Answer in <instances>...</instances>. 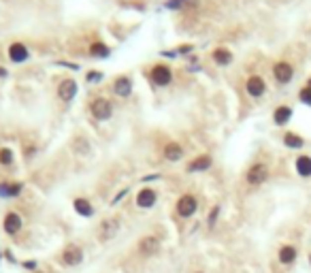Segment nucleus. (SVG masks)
Segmentation results:
<instances>
[{"label": "nucleus", "instance_id": "nucleus-10", "mask_svg": "<svg viewBox=\"0 0 311 273\" xmlns=\"http://www.w3.org/2000/svg\"><path fill=\"white\" fill-rule=\"evenodd\" d=\"M9 60L15 64H22L26 60H30V49H28L24 43H11L9 47Z\"/></svg>", "mask_w": 311, "mask_h": 273}, {"label": "nucleus", "instance_id": "nucleus-11", "mask_svg": "<svg viewBox=\"0 0 311 273\" xmlns=\"http://www.w3.org/2000/svg\"><path fill=\"white\" fill-rule=\"evenodd\" d=\"M2 228L6 235H17L19 228H22V215L15 213V211H9L4 215V222H2Z\"/></svg>", "mask_w": 311, "mask_h": 273}, {"label": "nucleus", "instance_id": "nucleus-9", "mask_svg": "<svg viewBox=\"0 0 311 273\" xmlns=\"http://www.w3.org/2000/svg\"><path fill=\"white\" fill-rule=\"evenodd\" d=\"M77 92H79V88H77V81L75 79H62L60 85H58V96L60 100H64V103H70L75 96H77Z\"/></svg>", "mask_w": 311, "mask_h": 273}, {"label": "nucleus", "instance_id": "nucleus-23", "mask_svg": "<svg viewBox=\"0 0 311 273\" xmlns=\"http://www.w3.org/2000/svg\"><path fill=\"white\" fill-rule=\"evenodd\" d=\"M284 145L290 147V149H301L303 145H305V141H303V136L296 135V133H286L284 135Z\"/></svg>", "mask_w": 311, "mask_h": 273}, {"label": "nucleus", "instance_id": "nucleus-5", "mask_svg": "<svg viewBox=\"0 0 311 273\" xmlns=\"http://www.w3.org/2000/svg\"><path fill=\"white\" fill-rule=\"evenodd\" d=\"M199 209V201H196L194 195H183L179 201H177V213L181 218H192Z\"/></svg>", "mask_w": 311, "mask_h": 273}, {"label": "nucleus", "instance_id": "nucleus-24", "mask_svg": "<svg viewBox=\"0 0 311 273\" xmlns=\"http://www.w3.org/2000/svg\"><path fill=\"white\" fill-rule=\"evenodd\" d=\"M296 261V248L292 246H284L279 250V263L281 265H292Z\"/></svg>", "mask_w": 311, "mask_h": 273}, {"label": "nucleus", "instance_id": "nucleus-33", "mask_svg": "<svg viewBox=\"0 0 311 273\" xmlns=\"http://www.w3.org/2000/svg\"><path fill=\"white\" fill-rule=\"evenodd\" d=\"M0 77H6V68L0 67Z\"/></svg>", "mask_w": 311, "mask_h": 273}, {"label": "nucleus", "instance_id": "nucleus-1", "mask_svg": "<svg viewBox=\"0 0 311 273\" xmlns=\"http://www.w3.org/2000/svg\"><path fill=\"white\" fill-rule=\"evenodd\" d=\"M90 113H92V116H94V120H98V122L111 120V116H113V105H111V100L103 98V96H96V98L90 103Z\"/></svg>", "mask_w": 311, "mask_h": 273}, {"label": "nucleus", "instance_id": "nucleus-15", "mask_svg": "<svg viewBox=\"0 0 311 273\" xmlns=\"http://www.w3.org/2000/svg\"><path fill=\"white\" fill-rule=\"evenodd\" d=\"M213 160H211V156L203 154V156H196L192 162H188V173H199V171H207Z\"/></svg>", "mask_w": 311, "mask_h": 273}, {"label": "nucleus", "instance_id": "nucleus-8", "mask_svg": "<svg viewBox=\"0 0 311 273\" xmlns=\"http://www.w3.org/2000/svg\"><path fill=\"white\" fill-rule=\"evenodd\" d=\"M245 90L252 98H260V96H264V92H266V81L260 75H252L245 83Z\"/></svg>", "mask_w": 311, "mask_h": 273}, {"label": "nucleus", "instance_id": "nucleus-17", "mask_svg": "<svg viewBox=\"0 0 311 273\" xmlns=\"http://www.w3.org/2000/svg\"><path fill=\"white\" fill-rule=\"evenodd\" d=\"M22 188H24L22 182H2L0 184V197L13 199V197H17L19 192H22Z\"/></svg>", "mask_w": 311, "mask_h": 273}, {"label": "nucleus", "instance_id": "nucleus-25", "mask_svg": "<svg viewBox=\"0 0 311 273\" xmlns=\"http://www.w3.org/2000/svg\"><path fill=\"white\" fill-rule=\"evenodd\" d=\"M73 147L77 154H88L90 152V143L86 139H81V136H77V139L73 141Z\"/></svg>", "mask_w": 311, "mask_h": 273}, {"label": "nucleus", "instance_id": "nucleus-20", "mask_svg": "<svg viewBox=\"0 0 311 273\" xmlns=\"http://www.w3.org/2000/svg\"><path fill=\"white\" fill-rule=\"evenodd\" d=\"M73 207H75L77 213L83 215V218H92V215H94V207H92V203L88 199H75Z\"/></svg>", "mask_w": 311, "mask_h": 273}, {"label": "nucleus", "instance_id": "nucleus-28", "mask_svg": "<svg viewBox=\"0 0 311 273\" xmlns=\"http://www.w3.org/2000/svg\"><path fill=\"white\" fill-rule=\"evenodd\" d=\"M299 100H301V103H305L307 107H311V88H307V85H305V88L299 92Z\"/></svg>", "mask_w": 311, "mask_h": 273}, {"label": "nucleus", "instance_id": "nucleus-31", "mask_svg": "<svg viewBox=\"0 0 311 273\" xmlns=\"http://www.w3.org/2000/svg\"><path fill=\"white\" fill-rule=\"evenodd\" d=\"M192 49H194V45H190V43H188V45H179V47H177V56H179V54L188 56L190 52H192Z\"/></svg>", "mask_w": 311, "mask_h": 273}, {"label": "nucleus", "instance_id": "nucleus-4", "mask_svg": "<svg viewBox=\"0 0 311 273\" xmlns=\"http://www.w3.org/2000/svg\"><path fill=\"white\" fill-rule=\"evenodd\" d=\"M273 77H275V81L281 83V85L290 83V81H292V77H294V68H292V64L286 62V60L275 62V67H273Z\"/></svg>", "mask_w": 311, "mask_h": 273}, {"label": "nucleus", "instance_id": "nucleus-3", "mask_svg": "<svg viewBox=\"0 0 311 273\" xmlns=\"http://www.w3.org/2000/svg\"><path fill=\"white\" fill-rule=\"evenodd\" d=\"M245 179H247V184H250V186L264 184L268 179V167H266V164H262V162L252 164V167L247 169V173H245Z\"/></svg>", "mask_w": 311, "mask_h": 273}, {"label": "nucleus", "instance_id": "nucleus-12", "mask_svg": "<svg viewBox=\"0 0 311 273\" xmlns=\"http://www.w3.org/2000/svg\"><path fill=\"white\" fill-rule=\"evenodd\" d=\"M62 261L70 265V267H77V265H81V261H83V250L79 246H68L64 250V254H62Z\"/></svg>", "mask_w": 311, "mask_h": 273}, {"label": "nucleus", "instance_id": "nucleus-30", "mask_svg": "<svg viewBox=\"0 0 311 273\" xmlns=\"http://www.w3.org/2000/svg\"><path fill=\"white\" fill-rule=\"evenodd\" d=\"M217 213H220V207H213V209H211V213H209V226H213V224H215Z\"/></svg>", "mask_w": 311, "mask_h": 273}, {"label": "nucleus", "instance_id": "nucleus-19", "mask_svg": "<svg viewBox=\"0 0 311 273\" xmlns=\"http://www.w3.org/2000/svg\"><path fill=\"white\" fill-rule=\"evenodd\" d=\"M164 158H166V160H171V162L181 160V158H183V147L179 145V143H175V141L166 143V145H164Z\"/></svg>", "mask_w": 311, "mask_h": 273}, {"label": "nucleus", "instance_id": "nucleus-18", "mask_svg": "<svg viewBox=\"0 0 311 273\" xmlns=\"http://www.w3.org/2000/svg\"><path fill=\"white\" fill-rule=\"evenodd\" d=\"M290 120H292V107L281 105V107H277V109L273 111V122L277 126H286Z\"/></svg>", "mask_w": 311, "mask_h": 273}, {"label": "nucleus", "instance_id": "nucleus-22", "mask_svg": "<svg viewBox=\"0 0 311 273\" xmlns=\"http://www.w3.org/2000/svg\"><path fill=\"white\" fill-rule=\"evenodd\" d=\"M296 173L301 177H311V156H299L296 158Z\"/></svg>", "mask_w": 311, "mask_h": 273}, {"label": "nucleus", "instance_id": "nucleus-27", "mask_svg": "<svg viewBox=\"0 0 311 273\" xmlns=\"http://www.w3.org/2000/svg\"><path fill=\"white\" fill-rule=\"evenodd\" d=\"M188 4V0H166L164 6L168 11H177V9H183V6Z\"/></svg>", "mask_w": 311, "mask_h": 273}, {"label": "nucleus", "instance_id": "nucleus-7", "mask_svg": "<svg viewBox=\"0 0 311 273\" xmlns=\"http://www.w3.org/2000/svg\"><path fill=\"white\" fill-rule=\"evenodd\" d=\"M113 94L119 98H128L132 94V79L128 75H119L113 79Z\"/></svg>", "mask_w": 311, "mask_h": 273}, {"label": "nucleus", "instance_id": "nucleus-34", "mask_svg": "<svg viewBox=\"0 0 311 273\" xmlns=\"http://www.w3.org/2000/svg\"><path fill=\"white\" fill-rule=\"evenodd\" d=\"M307 88H311V77H309V83H307Z\"/></svg>", "mask_w": 311, "mask_h": 273}, {"label": "nucleus", "instance_id": "nucleus-14", "mask_svg": "<svg viewBox=\"0 0 311 273\" xmlns=\"http://www.w3.org/2000/svg\"><path fill=\"white\" fill-rule=\"evenodd\" d=\"M160 250V241L156 239V237H143V239L139 241V252L143 256H152V254H158Z\"/></svg>", "mask_w": 311, "mask_h": 273}, {"label": "nucleus", "instance_id": "nucleus-16", "mask_svg": "<svg viewBox=\"0 0 311 273\" xmlns=\"http://www.w3.org/2000/svg\"><path fill=\"white\" fill-rule=\"evenodd\" d=\"M211 58H213V62L217 64V67H228V64H232V52L226 47H215L213 54H211Z\"/></svg>", "mask_w": 311, "mask_h": 273}, {"label": "nucleus", "instance_id": "nucleus-32", "mask_svg": "<svg viewBox=\"0 0 311 273\" xmlns=\"http://www.w3.org/2000/svg\"><path fill=\"white\" fill-rule=\"evenodd\" d=\"M24 267H26V269H30V271H34V269H37V263H34V261H26V263H24Z\"/></svg>", "mask_w": 311, "mask_h": 273}, {"label": "nucleus", "instance_id": "nucleus-35", "mask_svg": "<svg viewBox=\"0 0 311 273\" xmlns=\"http://www.w3.org/2000/svg\"><path fill=\"white\" fill-rule=\"evenodd\" d=\"M309 263H311V256H309Z\"/></svg>", "mask_w": 311, "mask_h": 273}, {"label": "nucleus", "instance_id": "nucleus-13", "mask_svg": "<svg viewBox=\"0 0 311 273\" xmlns=\"http://www.w3.org/2000/svg\"><path fill=\"white\" fill-rule=\"evenodd\" d=\"M156 201H158V195H156L154 188H143L137 195V205L143 207V209H150V207H154Z\"/></svg>", "mask_w": 311, "mask_h": 273}, {"label": "nucleus", "instance_id": "nucleus-2", "mask_svg": "<svg viewBox=\"0 0 311 273\" xmlns=\"http://www.w3.org/2000/svg\"><path fill=\"white\" fill-rule=\"evenodd\" d=\"M150 79L154 85H158V88H164L173 81V68L166 67V64H154L152 70H150Z\"/></svg>", "mask_w": 311, "mask_h": 273}, {"label": "nucleus", "instance_id": "nucleus-26", "mask_svg": "<svg viewBox=\"0 0 311 273\" xmlns=\"http://www.w3.org/2000/svg\"><path fill=\"white\" fill-rule=\"evenodd\" d=\"M0 164H4V167L13 164V149H9V147H0Z\"/></svg>", "mask_w": 311, "mask_h": 273}, {"label": "nucleus", "instance_id": "nucleus-21", "mask_svg": "<svg viewBox=\"0 0 311 273\" xmlns=\"http://www.w3.org/2000/svg\"><path fill=\"white\" fill-rule=\"evenodd\" d=\"M90 56L92 58H109L111 56V47L107 45V43L103 41H96L90 45Z\"/></svg>", "mask_w": 311, "mask_h": 273}, {"label": "nucleus", "instance_id": "nucleus-6", "mask_svg": "<svg viewBox=\"0 0 311 273\" xmlns=\"http://www.w3.org/2000/svg\"><path fill=\"white\" fill-rule=\"evenodd\" d=\"M98 237H101V241H109V239H113L117 233H119V218H115V215H111V218H107V220H103V224H101V228H98Z\"/></svg>", "mask_w": 311, "mask_h": 273}, {"label": "nucleus", "instance_id": "nucleus-29", "mask_svg": "<svg viewBox=\"0 0 311 273\" xmlns=\"http://www.w3.org/2000/svg\"><path fill=\"white\" fill-rule=\"evenodd\" d=\"M86 81H90V83H94V81H103V73H90L88 77H86Z\"/></svg>", "mask_w": 311, "mask_h": 273}]
</instances>
